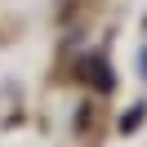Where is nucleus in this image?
Here are the masks:
<instances>
[{
    "label": "nucleus",
    "mask_w": 147,
    "mask_h": 147,
    "mask_svg": "<svg viewBox=\"0 0 147 147\" xmlns=\"http://www.w3.org/2000/svg\"><path fill=\"white\" fill-rule=\"evenodd\" d=\"M80 76H85V80H89V85H94L98 94H111V89H116L111 63H107L102 54H85V58H80Z\"/></svg>",
    "instance_id": "f257e3e1"
},
{
    "label": "nucleus",
    "mask_w": 147,
    "mask_h": 147,
    "mask_svg": "<svg viewBox=\"0 0 147 147\" xmlns=\"http://www.w3.org/2000/svg\"><path fill=\"white\" fill-rule=\"evenodd\" d=\"M143 120H147V102H138L134 111H125V116H120V134H134Z\"/></svg>",
    "instance_id": "f03ea898"
},
{
    "label": "nucleus",
    "mask_w": 147,
    "mask_h": 147,
    "mask_svg": "<svg viewBox=\"0 0 147 147\" xmlns=\"http://www.w3.org/2000/svg\"><path fill=\"white\" fill-rule=\"evenodd\" d=\"M138 71H143V80H147V45L138 49Z\"/></svg>",
    "instance_id": "7ed1b4c3"
}]
</instances>
